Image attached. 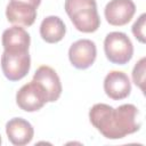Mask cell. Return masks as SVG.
Listing matches in <instances>:
<instances>
[{"label": "cell", "mask_w": 146, "mask_h": 146, "mask_svg": "<svg viewBox=\"0 0 146 146\" xmlns=\"http://www.w3.org/2000/svg\"><path fill=\"white\" fill-rule=\"evenodd\" d=\"M139 111L133 104L114 108L107 104H95L89 111L91 124L107 139H121L140 129Z\"/></svg>", "instance_id": "cell-1"}, {"label": "cell", "mask_w": 146, "mask_h": 146, "mask_svg": "<svg viewBox=\"0 0 146 146\" xmlns=\"http://www.w3.org/2000/svg\"><path fill=\"white\" fill-rule=\"evenodd\" d=\"M136 13V6L132 0H111L105 9L106 21L114 26L128 24Z\"/></svg>", "instance_id": "cell-8"}, {"label": "cell", "mask_w": 146, "mask_h": 146, "mask_svg": "<svg viewBox=\"0 0 146 146\" xmlns=\"http://www.w3.org/2000/svg\"><path fill=\"white\" fill-rule=\"evenodd\" d=\"M97 56V48L94 41L89 39H80L73 42L68 49V58L71 64L79 70L90 67Z\"/></svg>", "instance_id": "cell-6"}, {"label": "cell", "mask_w": 146, "mask_h": 146, "mask_svg": "<svg viewBox=\"0 0 146 146\" xmlns=\"http://www.w3.org/2000/svg\"><path fill=\"white\" fill-rule=\"evenodd\" d=\"M10 1H18V2H24V3H27V5H31L35 8L39 7V5L41 3V0H10Z\"/></svg>", "instance_id": "cell-16"}, {"label": "cell", "mask_w": 146, "mask_h": 146, "mask_svg": "<svg viewBox=\"0 0 146 146\" xmlns=\"http://www.w3.org/2000/svg\"><path fill=\"white\" fill-rule=\"evenodd\" d=\"M145 26H146V14H141L138 17V19L135 22L131 29L135 38L141 43H145L146 41L145 40Z\"/></svg>", "instance_id": "cell-15"}, {"label": "cell", "mask_w": 146, "mask_h": 146, "mask_svg": "<svg viewBox=\"0 0 146 146\" xmlns=\"http://www.w3.org/2000/svg\"><path fill=\"white\" fill-rule=\"evenodd\" d=\"M16 103L25 112H35L41 110L48 102L42 88L32 80L19 88L16 94Z\"/></svg>", "instance_id": "cell-5"}, {"label": "cell", "mask_w": 146, "mask_h": 146, "mask_svg": "<svg viewBox=\"0 0 146 146\" xmlns=\"http://www.w3.org/2000/svg\"><path fill=\"white\" fill-rule=\"evenodd\" d=\"M66 33V26L58 16H47L40 25V35L48 43L59 42Z\"/></svg>", "instance_id": "cell-13"}, {"label": "cell", "mask_w": 146, "mask_h": 146, "mask_svg": "<svg viewBox=\"0 0 146 146\" xmlns=\"http://www.w3.org/2000/svg\"><path fill=\"white\" fill-rule=\"evenodd\" d=\"M145 65H146V58L143 57L136 63L133 71H132V79L137 87L140 88L141 91L145 90L144 83H145Z\"/></svg>", "instance_id": "cell-14"}, {"label": "cell", "mask_w": 146, "mask_h": 146, "mask_svg": "<svg viewBox=\"0 0 146 146\" xmlns=\"http://www.w3.org/2000/svg\"><path fill=\"white\" fill-rule=\"evenodd\" d=\"M64 8L78 31L92 33L98 30L100 18L96 0H65Z\"/></svg>", "instance_id": "cell-2"}, {"label": "cell", "mask_w": 146, "mask_h": 146, "mask_svg": "<svg viewBox=\"0 0 146 146\" xmlns=\"http://www.w3.org/2000/svg\"><path fill=\"white\" fill-rule=\"evenodd\" d=\"M0 144H1V136H0Z\"/></svg>", "instance_id": "cell-17"}, {"label": "cell", "mask_w": 146, "mask_h": 146, "mask_svg": "<svg viewBox=\"0 0 146 146\" xmlns=\"http://www.w3.org/2000/svg\"><path fill=\"white\" fill-rule=\"evenodd\" d=\"M6 16L9 23L31 26L36 18V8L18 1H9L6 7Z\"/></svg>", "instance_id": "cell-12"}, {"label": "cell", "mask_w": 146, "mask_h": 146, "mask_svg": "<svg viewBox=\"0 0 146 146\" xmlns=\"http://www.w3.org/2000/svg\"><path fill=\"white\" fill-rule=\"evenodd\" d=\"M30 34L19 25H14L2 33V46L7 52H26L30 48Z\"/></svg>", "instance_id": "cell-10"}, {"label": "cell", "mask_w": 146, "mask_h": 146, "mask_svg": "<svg viewBox=\"0 0 146 146\" xmlns=\"http://www.w3.org/2000/svg\"><path fill=\"white\" fill-rule=\"evenodd\" d=\"M104 90L113 100L127 98L131 91L129 76L122 71H111L104 79Z\"/></svg>", "instance_id": "cell-9"}, {"label": "cell", "mask_w": 146, "mask_h": 146, "mask_svg": "<svg viewBox=\"0 0 146 146\" xmlns=\"http://www.w3.org/2000/svg\"><path fill=\"white\" fill-rule=\"evenodd\" d=\"M32 80L42 88L48 103H54L59 98L62 94V83L58 74L54 68L47 65L40 66L35 71Z\"/></svg>", "instance_id": "cell-7"}, {"label": "cell", "mask_w": 146, "mask_h": 146, "mask_svg": "<svg viewBox=\"0 0 146 146\" xmlns=\"http://www.w3.org/2000/svg\"><path fill=\"white\" fill-rule=\"evenodd\" d=\"M104 51L106 58L117 65H124L132 58L133 46L129 36L123 32H111L105 36Z\"/></svg>", "instance_id": "cell-3"}, {"label": "cell", "mask_w": 146, "mask_h": 146, "mask_svg": "<svg viewBox=\"0 0 146 146\" xmlns=\"http://www.w3.org/2000/svg\"><path fill=\"white\" fill-rule=\"evenodd\" d=\"M6 133L13 145L24 146L32 140L34 136V129L29 121L22 117H14L7 122Z\"/></svg>", "instance_id": "cell-11"}, {"label": "cell", "mask_w": 146, "mask_h": 146, "mask_svg": "<svg viewBox=\"0 0 146 146\" xmlns=\"http://www.w3.org/2000/svg\"><path fill=\"white\" fill-rule=\"evenodd\" d=\"M31 58L26 52H7L3 50L1 55V68L5 76L9 81H18L23 79L30 71Z\"/></svg>", "instance_id": "cell-4"}]
</instances>
